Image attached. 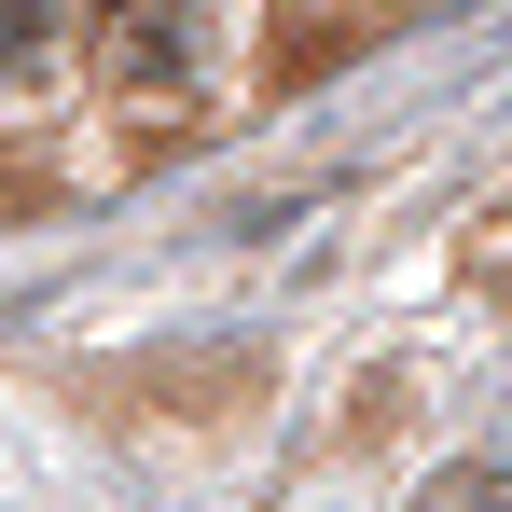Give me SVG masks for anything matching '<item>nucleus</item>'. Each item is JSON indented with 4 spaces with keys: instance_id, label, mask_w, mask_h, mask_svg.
Here are the masks:
<instances>
[{
    "instance_id": "f03ea898",
    "label": "nucleus",
    "mask_w": 512,
    "mask_h": 512,
    "mask_svg": "<svg viewBox=\"0 0 512 512\" xmlns=\"http://www.w3.org/2000/svg\"><path fill=\"white\" fill-rule=\"evenodd\" d=\"M56 0H0V97H28V84H56Z\"/></svg>"
},
{
    "instance_id": "f257e3e1",
    "label": "nucleus",
    "mask_w": 512,
    "mask_h": 512,
    "mask_svg": "<svg viewBox=\"0 0 512 512\" xmlns=\"http://www.w3.org/2000/svg\"><path fill=\"white\" fill-rule=\"evenodd\" d=\"M111 56H125L153 97H180V84H194V56H208V28H194V0H139V14L111 28Z\"/></svg>"
}]
</instances>
